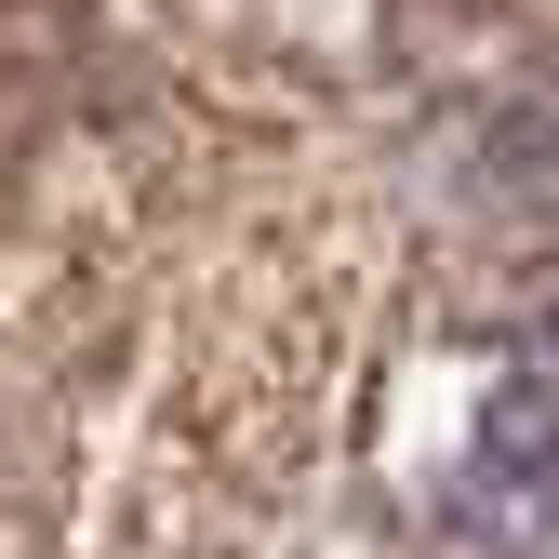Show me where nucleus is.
<instances>
[{"label":"nucleus","instance_id":"f257e3e1","mask_svg":"<svg viewBox=\"0 0 559 559\" xmlns=\"http://www.w3.org/2000/svg\"><path fill=\"white\" fill-rule=\"evenodd\" d=\"M413 507L440 559H559V307H520L466 346Z\"/></svg>","mask_w":559,"mask_h":559}]
</instances>
